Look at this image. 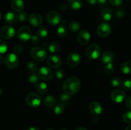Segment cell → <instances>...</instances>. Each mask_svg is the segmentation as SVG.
<instances>
[{"label": "cell", "instance_id": "4dcf8cb0", "mask_svg": "<svg viewBox=\"0 0 131 130\" xmlns=\"http://www.w3.org/2000/svg\"><path fill=\"white\" fill-rule=\"evenodd\" d=\"M27 68L31 73H36L37 70V65L33 61H29L27 64Z\"/></svg>", "mask_w": 131, "mask_h": 130}, {"label": "cell", "instance_id": "60d3db41", "mask_svg": "<svg viewBox=\"0 0 131 130\" xmlns=\"http://www.w3.org/2000/svg\"><path fill=\"white\" fill-rule=\"evenodd\" d=\"M124 2V0H110V3L114 6H119L122 5Z\"/></svg>", "mask_w": 131, "mask_h": 130}, {"label": "cell", "instance_id": "74e56055", "mask_svg": "<svg viewBox=\"0 0 131 130\" xmlns=\"http://www.w3.org/2000/svg\"><path fill=\"white\" fill-rule=\"evenodd\" d=\"M124 89L126 90H131V79H127L123 82Z\"/></svg>", "mask_w": 131, "mask_h": 130}, {"label": "cell", "instance_id": "9f6ffc18", "mask_svg": "<svg viewBox=\"0 0 131 130\" xmlns=\"http://www.w3.org/2000/svg\"><path fill=\"white\" fill-rule=\"evenodd\" d=\"M60 130H67V129H60Z\"/></svg>", "mask_w": 131, "mask_h": 130}, {"label": "cell", "instance_id": "816d5d0a", "mask_svg": "<svg viewBox=\"0 0 131 130\" xmlns=\"http://www.w3.org/2000/svg\"><path fill=\"white\" fill-rule=\"evenodd\" d=\"M125 130H131V124L129 125V126H127V127L125 128Z\"/></svg>", "mask_w": 131, "mask_h": 130}, {"label": "cell", "instance_id": "484cf974", "mask_svg": "<svg viewBox=\"0 0 131 130\" xmlns=\"http://www.w3.org/2000/svg\"><path fill=\"white\" fill-rule=\"evenodd\" d=\"M49 51L51 53H56L60 49V45L58 43L56 42H51L48 47Z\"/></svg>", "mask_w": 131, "mask_h": 130}, {"label": "cell", "instance_id": "8fae6325", "mask_svg": "<svg viewBox=\"0 0 131 130\" xmlns=\"http://www.w3.org/2000/svg\"><path fill=\"white\" fill-rule=\"evenodd\" d=\"M81 62V56L78 53H72L68 56L67 62L70 68H75Z\"/></svg>", "mask_w": 131, "mask_h": 130}, {"label": "cell", "instance_id": "44dd1931", "mask_svg": "<svg viewBox=\"0 0 131 130\" xmlns=\"http://www.w3.org/2000/svg\"><path fill=\"white\" fill-rule=\"evenodd\" d=\"M56 104V99L52 95H48L44 99V105L48 108H54Z\"/></svg>", "mask_w": 131, "mask_h": 130}, {"label": "cell", "instance_id": "5bb4252c", "mask_svg": "<svg viewBox=\"0 0 131 130\" xmlns=\"http://www.w3.org/2000/svg\"><path fill=\"white\" fill-rule=\"evenodd\" d=\"M47 64L52 68H58L61 65V57L58 55H51L48 57L47 60Z\"/></svg>", "mask_w": 131, "mask_h": 130}, {"label": "cell", "instance_id": "3957f363", "mask_svg": "<svg viewBox=\"0 0 131 130\" xmlns=\"http://www.w3.org/2000/svg\"><path fill=\"white\" fill-rule=\"evenodd\" d=\"M101 49L99 45L95 43L90 45L86 50V56L91 60L97 59L101 56Z\"/></svg>", "mask_w": 131, "mask_h": 130}, {"label": "cell", "instance_id": "e575fe53", "mask_svg": "<svg viewBox=\"0 0 131 130\" xmlns=\"http://www.w3.org/2000/svg\"><path fill=\"white\" fill-rule=\"evenodd\" d=\"M65 110V108H64V106L62 104H58L56 106H55L54 108V112L55 114L58 115H61L64 112Z\"/></svg>", "mask_w": 131, "mask_h": 130}, {"label": "cell", "instance_id": "4fadbf2b", "mask_svg": "<svg viewBox=\"0 0 131 130\" xmlns=\"http://www.w3.org/2000/svg\"><path fill=\"white\" fill-rule=\"evenodd\" d=\"M125 93L122 89H115L111 93V98L113 101L117 103H120L122 102L125 98Z\"/></svg>", "mask_w": 131, "mask_h": 130}, {"label": "cell", "instance_id": "52a82bcc", "mask_svg": "<svg viewBox=\"0 0 131 130\" xmlns=\"http://www.w3.org/2000/svg\"><path fill=\"white\" fill-rule=\"evenodd\" d=\"M38 77L44 81H49L53 77V73L52 70L48 67L43 66L38 70Z\"/></svg>", "mask_w": 131, "mask_h": 130}, {"label": "cell", "instance_id": "7c38bea8", "mask_svg": "<svg viewBox=\"0 0 131 130\" xmlns=\"http://www.w3.org/2000/svg\"><path fill=\"white\" fill-rule=\"evenodd\" d=\"M90 40V34L86 29H82L78 34V42L81 45L88 44Z\"/></svg>", "mask_w": 131, "mask_h": 130}, {"label": "cell", "instance_id": "d6986e66", "mask_svg": "<svg viewBox=\"0 0 131 130\" xmlns=\"http://www.w3.org/2000/svg\"><path fill=\"white\" fill-rule=\"evenodd\" d=\"M11 7L14 11L20 12L24 8V3L23 0H12L11 3Z\"/></svg>", "mask_w": 131, "mask_h": 130}, {"label": "cell", "instance_id": "f1b7e54d", "mask_svg": "<svg viewBox=\"0 0 131 130\" xmlns=\"http://www.w3.org/2000/svg\"><path fill=\"white\" fill-rule=\"evenodd\" d=\"M37 34L40 38H45L48 35V31L44 27H40L37 30Z\"/></svg>", "mask_w": 131, "mask_h": 130}, {"label": "cell", "instance_id": "d4e9b609", "mask_svg": "<svg viewBox=\"0 0 131 130\" xmlns=\"http://www.w3.org/2000/svg\"><path fill=\"white\" fill-rule=\"evenodd\" d=\"M121 71L124 74L131 73V61H126L122 64Z\"/></svg>", "mask_w": 131, "mask_h": 130}, {"label": "cell", "instance_id": "6f0895ef", "mask_svg": "<svg viewBox=\"0 0 131 130\" xmlns=\"http://www.w3.org/2000/svg\"><path fill=\"white\" fill-rule=\"evenodd\" d=\"M127 1H131V0H127Z\"/></svg>", "mask_w": 131, "mask_h": 130}, {"label": "cell", "instance_id": "f6af8a7d", "mask_svg": "<svg viewBox=\"0 0 131 130\" xmlns=\"http://www.w3.org/2000/svg\"><path fill=\"white\" fill-rule=\"evenodd\" d=\"M40 37L38 36H36V35H33L31 36V40L32 42H33V43H38V42H40Z\"/></svg>", "mask_w": 131, "mask_h": 130}, {"label": "cell", "instance_id": "c3c4849f", "mask_svg": "<svg viewBox=\"0 0 131 130\" xmlns=\"http://www.w3.org/2000/svg\"><path fill=\"white\" fill-rule=\"evenodd\" d=\"M27 130H40V129L37 127H35V126H31V127H28Z\"/></svg>", "mask_w": 131, "mask_h": 130}, {"label": "cell", "instance_id": "7a4b0ae2", "mask_svg": "<svg viewBox=\"0 0 131 130\" xmlns=\"http://www.w3.org/2000/svg\"><path fill=\"white\" fill-rule=\"evenodd\" d=\"M31 56L35 61L38 62L43 61L46 59L47 56V52L46 50L43 47H36L31 50Z\"/></svg>", "mask_w": 131, "mask_h": 130}, {"label": "cell", "instance_id": "5b68a950", "mask_svg": "<svg viewBox=\"0 0 131 130\" xmlns=\"http://www.w3.org/2000/svg\"><path fill=\"white\" fill-rule=\"evenodd\" d=\"M5 66L9 69H14L19 64V58L17 54L10 53L6 55L5 57Z\"/></svg>", "mask_w": 131, "mask_h": 130}, {"label": "cell", "instance_id": "9a60e30c", "mask_svg": "<svg viewBox=\"0 0 131 130\" xmlns=\"http://www.w3.org/2000/svg\"><path fill=\"white\" fill-rule=\"evenodd\" d=\"M29 22L34 27L40 26L43 22L42 16L38 13H33L29 18Z\"/></svg>", "mask_w": 131, "mask_h": 130}, {"label": "cell", "instance_id": "e0dca14e", "mask_svg": "<svg viewBox=\"0 0 131 130\" xmlns=\"http://www.w3.org/2000/svg\"><path fill=\"white\" fill-rule=\"evenodd\" d=\"M114 59H115L114 54L110 51H106L101 55V62L106 64L108 63H113Z\"/></svg>", "mask_w": 131, "mask_h": 130}, {"label": "cell", "instance_id": "681fc988", "mask_svg": "<svg viewBox=\"0 0 131 130\" xmlns=\"http://www.w3.org/2000/svg\"><path fill=\"white\" fill-rule=\"evenodd\" d=\"M4 61H5V59L3 58V56H2V54H0V64H1Z\"/></svg>", "mask_w": 131, "mask_h": 130}, {"label": "cell", "instance_id": "8992f818", "mask_svg": "<svg viewBox=\"0 0 131 130\" xmlns=\"http://www.w3.org/2000/svg\"><path fill=\"white\" fill-rule=\"evenodd\" d=\"M31 31L28 26H22L18 30L17 38L21 42H26L31 38Z\"/></svg>", "mask_w": 131, "mask_h": 130}, {"label": "cell", "instance_id": "83f0119b", "mask_svg": "<svg viewBox=\"0 0 131 130\" xmlns=\"http://www.w3.org/2000/svg\"><path fill=\"white\" fill-rule=\"evenodd\" d=\"M69 29L72 32H77L81 29V25L78 22L72 21L69 24Z\"/></svg>", "mask_w": 131, "mask_h": 130}, {"label": "cell", "instance_id": "ba28073f", "mask_svg": "<svg viewBox=\"0 0 131 130\" xmlns=\"http://www.w3.org/2000/svg\"><path fill=\"white\" fill-rule=\"evenodd\" d=\"M47 20L49 24L56 25L60 24L61 21V17L59 13L56 11H50L47 14Z\"/></svg>", "mask_w": 131, "mask_h": 130}, {"label": "cell", "instance_id": "7402d4cb", "mask_svg": "<svg viewBox=\"0 0 131 130\" xmlns=\"http://www.w3.org/2000/svg\"><path fill=\"white\" fill-rule=\"evenodd\" d=\"M56 33H57L58 36L60 38H65V36H67L68 34V29L66 25H65V24H61L58 27Z\"/></svg>", "mask_w": 131, "mask_h": 130}, {"label": "cell", "instance_id": "277c9868", "mask_svg": "<svg viewBox=\"0 0 131 130\" xmlns=\"http://www.w3.org/2000/svg\"><path fill=\"white\" fill-rule=\"evenodd\" d=\"M26 102L29 107L37 108L41 103V98L38 94L35 93H30L26 97Z\"/></svg>", "mask_w": 131, "mask_h": 130}, {"label": "cell", "instance_id": "d590c367", "mask_svg": "<svg viewBox=\"0 0 131 130\" xmlns=\"http://www.w3.org/2000/svg\"><path fill=\"white\" fill-rule=\"evenodd\" d=\"M6 50H7V45L6 42L0 38V54L5 53Z\"/></svg>", "mask_w": 131, "mask_h": 130}, {"label": "cell", "instance_id": "d6a6232c", "mask_svg": "<svg viewBox=\"0 0 131 130\" xmlns=\"http://www.w3.org/2000/svg\"><path fill=\"white\" fill-rule=\"evenodd\" d=\"M104 73L107 75H110L114 72V66L113 63H108L106 65L104 69Z\"/></svg>", "mask_w": 131, "mask_h": 130}, {"label": "cell", "instance_id": "8d00e7d4", "mask_svg": "<svg viewBox=\"0 0 131 130\" xmlns=\"http://www.w3.org/2000/svg\"><path fill=\"white\" fill-rule=\"evenodd\" d=\"M17 18L18 20H20L21 22H24L27 20L28 19V14L25 11H20L19 14H17Z\"/></svg>", "mask_w": 131, "mask_h": 130}, {"label": "cell", "instance_id": "f907efd6", "mask_svg": "<svg viewBox=\"0 0 131 130\" xmlns=\"http://www.w3.org/2000/svg\"><path fill=\"white\" fill-rule=\"evenodd\" d=\"M75 130H88V129L84 127H78V128L75 129Z\"/></svg>", "mask_w": 131, "mask_h": 130}, {"label": "cell", "instance_id": "b9f144b4", "mask_svg": "<svg viewBox=\"0 0 131 130\" xmlns=\"http://www.w3.org/2000/svg\"><path fill=\"white\" fill-rule=\"evenodd\" d=\"M125 11L123 9H118L116 11V16L118 18H122L125 16Z\"/></svg>", "mask_w": 131, "mask_h": 130}, {"label": "cell", "instance_id": "9c48e42d", "mask_svg": "<svg viewBox=\"0 0 131 130\" xmlns=\"http://www.w3.org/2000/svg\"><path fill=\"white\" fill-rule=\"evenodd\" d=\"M15 30L10 25H5L0 29V36L6 40L10 39L15 35Z\"/></svg>", "mask_w": 131, "mask_h": 130}, {"label": "cell", "instance_id": "bcb514c9", "mask_svg": "<svg viewBox=\"0 0 131 130\" xmlns=\"http://www.w3.org/2000/svg\"><path fill=\"white\" fill-rule=\"evenodd\" d=\"M67 10V6L66 5L63 4V5H61V6H60V10H61L62 11H66Z\"/></svg>", "mask_w": 131, "mask_h": 130}, {"label": "cell", "instance_id": "ac0fdd59", "mask_svg": "<svg viewBox=\"0 0 131 130\" xmlns=\"http://www.w3.org/2000/svg\"><path fill=\"white\" fill-rule=\"evenodd\" d=\"M18 20L17 15L12 11H8L5 14L4 20L8 24H14L17 22Z\"/></svg>", "mask_w": 131, "mask_h": 130}, {"label": "cell", "instance_id": "603a6c76", "mask_svg": "<svg viewBox=\"0 0 131 130\" xmlns=\"http://www.w3.org/2000/svg\"><path fill=\"white\" fill-rule=\"evenodd\" d=\"M112 11L110 8L104 9L101 13V17L105 21H109L112 18Z\"/></svg>", "mask_w": 131, "mask_h": 130}, {"label": "cell", "instance_id": "7dc6e473", "mask_svg": "<svg viewBox=\"0 0 131 130\" xmlns=\"http://www.w3.org/2000/svg\"><path fill=\"white\" fill-rule=\"evenodd\" d=\"M90 5H95L97 3V0H86Z\"/></svg>", "mask_w": 131, "mask_h": 130}, {"label": "cell", "instance_id": "6da1fadb", "mask_svg": "<svg viewBox=\"0 0 131 130\" xmlns=\"http://www.w3.org/2000/svg\"><path fill=\"white\" fill-rule=\"evenodd\" d=\"M81 88V82L78 78L72 76L67 79L63 85V89L66 94L72 96L76 94Z\"/></svg>", "mask_w": 131, "mask_h": 130}, {"label": "cell", "instance_id": "ffe728a7", "mask_svg": "<svg viewBox=\"0 0 131 130\" xmlns=\"http://www.w3.org/2000/svg\"><path fill=\"white\" fill-rule=\"evenodd\" d=\"M68 6L72 10H78L81 8L83 6V3L81 0H69Z\"/></svg>", "mask_w": 131, "mask_h": 130}, {"label": "cell", "instance_id": "11a10c76", "mask_svg": "<svg viewBox=\"0 0 131 130\" xmlns=\"http://www.w3.org/2000/svg\"><path fill=\"white\" fill-rule=\"evenodd\" d=\"M47 130H54V129H51H51H47Z\"/></svg>", "mask_w": 131, "mask_h": 130}, {"label": "cell", "instance_id": "f5cc1de1", "mask_svg": "<svg viewBox=\"0 0 131 130\" xmlns=\"http://www.w3.org/2000/svg\"><path fill=\"white\" fill-rule=\"evenodd\" d=\"M2 93H3V90H2V89H1V88L0 87V96H1V94H2Z\"/></svg>", "mask_w": 131, "mask_h": 130}, {"label": "cell", "instance_id": "ab89813d", "mask_svg": "<svg viewBox=\"0 0 131 130\" xmlns=\"http://www.w3.org/2000/svg\"><path fill=\"white\" fill-rule=\"evenodd\" d=\"M23 51V47L20 44H16L14 47V52L15 54H20Z\"/></svg>", "mask_w": 131, "mask_h": 130}, {"label": "cell", "instance_id": "f35d334b", "mask_svg": "<svg viewBox=\"0 0 131 130\" xmlns=\"http://www.w3.org/2000/svg\"><path fill=\"white\" fill-rule=\"evenodd\" d=\"M55 76L57 78V79L58 80H61L65 76V73H64L63 70H60V69H58L55 71Z\"/></svg>", "mask_w": 131, "mask_h": 130}, {"label": "cell", "instance_id": "7bdbcfd3", "mask_svg": "<svg viewBox=\"0 0 131 130\" xmlns=\"http://www.w3.org/2000/svg\"><path fill=\"white\" fill-rule=\"evenodd\" d=\"M97 4L100 6H106L107 5V0H97Z\"/></svg>", "mask_w": 131, "mask_h": 130}, {"label": "cell", "instance_id": "836d02e7", "mask_svg": "<svg viewBox=\"0 0 131 130\" xmlns=\"http://www.w3.org/2000/svg\"><path fill=\"white\" fill-rule=\"evenodd\" d=\"M39 79L38 75L36 73H31L28 77V80L32 84H37L39 82Z\"/></svg>", "mask_w": 131, "mask_h": 130}, {"label": "cell", "instance_id": "db71d44e", "mask_svg": "<svg viewBox=\"0 0 131 130\" xmlns=\"http://www.w3.org/2000/svg\"><path fill=\"white\" fill-rule=\"evenodd\" d=\"M1 13L0 12V20H1Z\"/></svg>", "mask_w": 131, "mask_h": 130}, {"label": "cell", "instance_id": "ee69618b", "mask_svg": "<svg viewBox=\"0 0 131 130\" xmlns=\"http://www.w3.org/2000/svg\"><path fill=\"white\" fill-rule=\"evenodd\" d=\"M125 105L129 109L131 110V96H129L125 100Z\"/></svg>", "mask_w": 131, "mask_h": 130}, {"label": "cell", "instance_id": "f546056e", "mask_svg": "<svg viewBox=\"0 0 131 130\" xmlns=\"http://www.w3.org/2000/svg\"><path fill=\"white\" fill-rule=\"evenodd\" d=\"M111 84L114 87H120L122 86L123 82L120 78H113L111 80Z\"/></svg>", "mask_w": 131, "mask_h": 130}, {"label": "cell", "instance_id": "cb8c5ba5", "mask_svg": "<svg viewBox=\"0 0 131 130\" xmlns=\"http://www.w3.org/2000/svg\"><path fill=\"white\" fill-rule=\"evenodd\" d=\"M71 96L69 94L64 93L61 94L60 96V102L63 105H68L71 101Z\"/></svg>", "mask_w": 131, "mask_h": 130}, {"label": "cell", "instance_id": "2e32d148", "mask_svg": "<svg viewBox=\"0 0 131 130\" xmlns=\"http://www.w3.org/2000/svg\"><path fill=\"white\" fill-rule=\"evenodd\" d=\"M89 109L94 116H98L102 112V107L99 102L92 101L89 105Z\"/></svg>", "mask_w": 131, "mask_h": 130}, {"label": "cell", "instance_id": "4316f807", "mask_svg": "<svg viewBox=\"0 0 131 130\" xmlns=\"http://www.w3.org/2000/svg\"><path fill=\"white\" fill-rule=\"evenodd\" d=\"M37 90L39 94H44L47 91V85L46 83L40 82L37 86Z\"/></svg>", "mask_w": 131, "mask_h": 130}, {"label": "cell", "instance_id": "30bf717a", "mask_svg": "<svg viewBox=\"0 0 131 130\" xmlns=\"http://www.w3.org/2000/svg\"><path fill=\"white\" fill-rule=\"evenodd\" d=\"M111 27L107 23H102L99 24L97 28V33L99 36L106 38L111 33Z\"/></svg>", "mask_w": 131, "mask_h": 130}, {"label": "cell", "instance_id": "1f68e13d", "mask_svg": "<svg viewBox=\"0 0 131 130\" xmlns=\"http://www.w3.org/2000/svg\"><path fill=\"white\" fill-rule=\"evenodd\" d=\"M122 120L125 123L131 124V110L124 112L122 115Z\"/></svg>", "mask_w": 131, "mask_h": 130}]
</instances>
